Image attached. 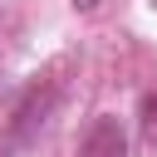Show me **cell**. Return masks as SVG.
<instances>
[{
    "mask_svg": "<svg viewBox=\"0 0 157 157\" xmlns=\"http://www.w3.org/2000/svg\"><path fill=\"white\" fill-rule=\"evenodd\" d=\"M54 108H59V83H34V88L15 103V113H10L5 137H0V152H5V157H20L25 147H34L39 132H44V123L54 118Z\"/></svg>",
    "mask_w": 157,
    "mask_h": 157,
    "instance_id": "cell-1",
    "label": "cell"
},
{
    "mask_svg": "<svg viewBox=\"0 0 157 157\" xmlns=\"http://www.w3.org/2000/svg\"><path fill=\"white\" fill-rule=\"evenodd\" d=\"M78 157H128V132L113 113H98L78 142Z\"/></svg>",
    "mask_w": 157,
    "mask_h": 157,
    "instance_id": "cell-2",
    "label": "cell"
},
{
    "mask_svg": "<svg viewBox=\"0 0 157 157\" xmlns=\"http://www.w3.org/2000/svg\"><path fill=\"white\" fill-rule=\"evenodd\" d=\"M137 132H142V142L157 152V93H142V108H137Z\"/></svg>",
    "mask_w": 157,
    "mask_h": 157,
    "instance_id": "cell-3",
    "label": "cell"
},
{
    "mask_svg": "<svg viewBox=\"0 0 157 157\" xmlns=\"http://www.w3.org/2000/svg\"><path fill=\"white\" fill-rule=\"evenodd\" d=\"M74 5H78V10H98V0H74Z\"/></svg>",
    "mask_w": 157,
    "mask_h": 157,
    "instance_id": "cell-4",
    "label": "cell"
}]
</instances>
